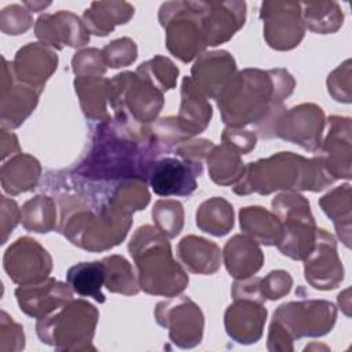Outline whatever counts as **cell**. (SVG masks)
<instances>
[{
    "label": "cell",
    "instance_id": "obj_5",
    "mask_svg": "<svg viewBox=\"0 0 352 352\" xmlns=\"http://www.w3.org/2000/svg\"><path fill=\"white\" fill-rule=\"evenodd\" d=\"M160 10V21L166 28L168 48L183 62H190L206 44L204 29V3H170Z\"/></svg>",
    "mask_w": 352,
    "mask_h": 352
},
{
    "label": "cell",
    "instance_id": "obj_17",
    "mask_svg": "<svg viewBox=\"0 0 352 352\" xmlns=\"http://www.w3.org/2000/svg\"><path fill=\"white\" fill-rule=\"evenodd\" d=\"M106 280V268L103 261H88L74 264L67 270L66 283L81 297H92L98 302H104L102 286Z\"/></svg>",
    "mask_w": 352,
    "mask_h": 352
},
{
    "label": "cell",
    "instance_id": "obj_18",
    "mask_svg": "<svg viewBox=\"0 0 352 352\" xmlns=\"http://www.w3.org/2000/svg\"><path fill=\"white\" fill-rule=\"evenodd\" d=\"M40 177V164L28 154H18L1 168L3 190L11 195L36 187Z\"/></svg>",
    "mask_w": 352,
    "mask_h": 352
},
{
    "label": "cell",
    "instance_id": "obj_20",
    "mask_svg": "<svg viewBox=\"0 0 352 352\" xmlns=\"http://www.w3.org/2000/svg\"><path fill=\"white\" fill-rule=\"evenodd\" d=\"M228 308H231L235 314L243 318V322L238 320V322L226 323L228 336L241 344L256 342L261 337V329H263V324L265 323V319H253V320H248V319L256 315L264 314L267 312V309L263 308L261 305H256L253 301L248 298H243V301L236 300V302L234 305H230Z\"/></svg>",
    "mask_w": 352,
    "mask_h": 352
},
{
    "label": "cell",
    "instance_id": "obj_19",
    "mask_svg": "<svg viewBox=\"0 0 352 352\" xmlns=\"http://www.w3.org/2000/svg\"><path fill=\"white\" fill-rule=\"evenodd\" d=\"M241 228L253 238V241L264 245H278L282 236L280 220L260 206L243 208L239 212Z\"/></svg>",
    "mask_w": 352,
    "mask_h": 352
},
{
    "label": "cell",
    "instance_id": "obj_26",
    "mask_svg": "<svg viewBox=\"0 0 352 352\" xmlns=\"http://www.w3.org/2000/svg\"><path fill=\"white\" fill-rule=\"evenodd\" d=\"M102 54L106 65L110 67H121L136 59V45L129 38H120L106 45Z\"/></svg>",
    "mask_w": 352,
    "mask_h": 352
},
{
    "label": "cell",
    "instance_id": "obj_9",
    "mask_svg": "<svg viewBox=\"0 0 352 352\" xmlns=\"http://www.w3.org/2000/svg\"><path fill=\"white\" fill-rule=\"evenodd\" d=\"M274 10H270L264 3L261 7V18H265V38L272 48L290 50L298 45L304 36V28L301 22L300 4L270 3Z\"/></svg>",
    "mask_w": 352,
    "mask_h": 352
},
{
    "label": "cell",
    "instance_id": "obj_11",
    "mask_svg": "<svg viewBox=\"0 0 352 352\" xmlns=\"http://www.w3.org/2000/svg\"><path fill=\"white\" fill-rule=\"evenodd\" d=\"M235 62L226 51L204 54L192 67V81L195 87L210 98H219L228 81L234 77Z\"/></svg>",
    "mask_w": 352,
    "mask_h": 352
},
{
    "label": "cell",
    "instance_id": "obj_25",
    "mask_svg": "<svg viewBox=\"0 0 352 352\" xmlns=\"http://www.w3.org/2000/svg\"><path fill=\"white\" fill-rule=\"evenodd\" d=\"M157 228L168 238L176 236L183 227V208L177 201H158L153 209Z\"/></svg>",
    "mask_w": 352,
    "mask_h": 352
},
{
    "label": "cell",
    "instance_id": "obj_14",
    "mask_svg": "<svg viewBox=\"0 0 352 352\" xmlns=\"http://www.w3.org/2000/svg\"><path fill=\"white\" fill-rule=\"evenodd\" d=\"M264 261L261 249L256 241L243 235H235L224 248V263L228 272L238 279H246L261 268Z\"/></svg>",
    "mask_w": 352,
    "mask_h": 352
},
{
    "label": "cell",
    "instance_id": "obj_6",
    "mask_svg": "<svg viewBox=\"0 0 352 352\" xmlns=\"http://www.w3.org/2000/svg\"><path fill=\"white\" fill-rule=\"evenodd\" d=\"M202 170L201 161L164 155L151 162L147 182L160 197H188L197 190V177Z\"/></svg>",
    "mask_w": 352,
    "mask_h": 352
},
{
    "label": "cell",
    "instance_id": "obj_27",
    "mask_svg": "<svg viewBox=\"0 0 352 352\" xmlns=\"http://www.w3.org/2000/svg\"><path fill=\"white\" fill-rule=\"evenodd\" d=\"M292 286V278L286 271H272L267 278L261 279V290L264 298L278 300L287 294Z\"/></svg>",
    "mask_w": 352,
    "mask_h": 352
},
{
    "label": "cell",
    "instance_id": "obj_28",
    "mask_svg": "<svg viewBox=\"0 0 352 352\" xmlns=\"http://www.w3.org/2000/svg\"><path fill=\"white\" fill-rule=\"evenodd\" d=\"M223 142L243 154L254 147L256 135L252 131H236L235 128L230 126L223 132Z\"/></svg>",
    "mask_w": 352,
    "mask_h": 352
},
{
    "label": "cell",
    "instance_id": "obj_1",
    "mask_svg": "<svg viewBox=\"0 0 352 352\" xmlns=\"http://www.w3.org/2000/svg\"><path fill=\"white\" fill-rule=\"evenodd\" d=\"M294 80L282 69H246L234 76L217 98L223 120L232 128L260 122L293 92Z\"/></svg>",
    "mask_w": 352,
    "mask_h": 352
},
{
    "label": "cell",
    "instance_id": "obj_24",
    "mask_svg": "<svg viewBox=\"0 0 352 352\" xmlns=\"http://www.w3.org/2000/svg\"><path fill=\"white\" fill-rule=\"evenodd\" d=\"M106 268L104 285L110 292L122 294H136L139 285L135 280L131 264L121 256H110L103 260Z\"/></svg>",
    "mask_w": 352,
    "mask_h": 352
},
{
    "label": "cell",
    "instance_id": "obj_7",
    "mask_svg": "<svg viewBox=\"0 0 352 352\" xmlns=\"http://www.w3.org/2000/svg\"><path fill=\"white\" fill-rule=\"evenodd\" d=\"M52 268V260L37 241L23 236L15 241L4 254V270L19 285L44 280Z\"/></svg>",
    "mask_w": 352,
    "mask_h": 352
},
{
    "label": "cell",
    "instance_id": "obj_12",
    "mask_svg": "<svg viewBox=\"0 0 352 352\" xmlns=\"http://www.w3.org/2000/svg\"><path fill=\"white\" fill-rule=\"evenodd\" d=\"M197 307L198 305L186 297L176 301H162L157 305V322L162 327H168L170 330V340L182 348H191L201 342L202 329L186 324L184 320Z\"/></svg>",
    "mask_w": 352,
    "mask_h": 352
},
{
    "label": "cell",
    "instance_id": "obj_8",
    "mask_svg": "<svg viewBox=\"0 0 352 352\" xmlns=\"http://www.w3.org/2000/svg\"><path fill=\"white\" fill-rule=\"evenodd\" d=\"M304 260L305 279L315 289H334L344 278L342 265L337 256L336 241L326 230H316L314 249Z\"/></svg>",
    "mask_w": 352,
    "mask_h": 352
},
{
    "label": "cell",
    "instance_id": "obj_3",
    "mask_svg": "<svg viewBox=\"0 0 352 352\" xmlns=\"http://www.w3.org/2000/svg\"><path fill=\"white\" fill-rule=\"evenodd\" d=\"M128 249L138 267L139 286L146 293L173 297L186 289L188 276L173 260L170 245L158 228H138Z\"/></svg>",
    "mask_w": 352,
    "mask_h": 352
},
{
    "label": "cell",
    "instance_id": "obj_15",
    "mask_svg": "<svg viewBox=\"0 0 352 352\" xmlns=\"http://www.w3.org/2000/svg\"><path fill=\"white\" fill-rule=\"evenodd\" d=\"M323 121L324 116L320 107L315 104L296 106L287 114H285L283 120H278L275 135L290 142L300 128H305L312 140L320 146Z\"/></svg>",
    "mask_w": 352,
    "mask_h": 352
},
{
    "label": "cell",
    "instance_id": "obj_13",
    "mask_svg": "<svg viewBox=\"0 0 352 352\" xmlns=\"http://www.w3.org/2000/svg\"><path fill=\"white\" fill-rule=\"evenodd\" d=\"M182 99L183 100L176 124L180 132L188 138L206 128L212 116V107L190 77L183 78Z\"/></svg>",
    "mask_w": 352,
    "mask_h": 352
},
{
    "label": "cell",
    "instance_id": "obj_16",
    "mask_svg": "<svg viewBox=\"0 0 352 352\" xmlns=\"http://www.w3.org/2000/svg\"><path fill=\"white\" fill-rule=\"evenodd\" d=\"M179 257L191 272L213 274L220 265V249L216 243L199 236H186L180 241Z\"/></svg>",
    "mask_w": 352,
    "mask_h": 352
},
{
    "label": "cell",
    "instance_id": "obj_4",
    "mask_svg": "<svg viewBox=\"0 0 352 352\" xmlns=\"http://www.w3.org/2000/svg\"><path fill=\"white\" fill-rule=\"evenodd\" d=\"M272 208L282 223L278 249L293 260H304L314 249L318 230L309 202L300 194L283 192L272 201Z\"/></svg>",
    "mask_w": 352,
    "mask_h": 352
},
{
    "label": "cell",
    "instance_id": "obj_23",
    "mask_svg": "<svg viewBox=\"0 0 352 352\" xmlns=\"http://www.w3.org/2000/svg\"><path fill=\"white\" fill-rule=\"evenodd\" d=\"M55 206L50 197L37 195L28 201L21 210V220L26 230L48 232L55 227Z\"/></svg>",
    "mask_w": 352,
    "mask_h": 352
},
{
    "label": "cell",
    "instance_id": "obj_22",
    "mask_svg": "<svg viewBox=\"0 0 352 352\" xmlns=\"http://www.w3.org/2000/svg\"><path fill=\"white\" fill-rule=\"evenodd\" d=\"M208 164L212 180L223 186H228L242 177L245 170L239 154L227 143L213 147V151L209 153Z\"/></svg>",
    "mask_w": 352,
    "mask_h": 352
},
{
    "label": "cell",
    "instance_id": "obj_21",
    "mask_svg": "<svg viewBox=\"0 0 352 352\" xmlns=\"http://www.w3.org/2000/svg\"><path fill=\"white\" fill-rule=\"evenodd\" d=\"M197 226L212 235H226L234 226L232 206L223 198L205 201L197 210Z\"/></svg>",
    "mask_w": 352,
    "mask_h": 352
},
{
    "label": "cell",
    "instance_id": "obj_10",
    "mask_svg": "<svg viewBox=\"0 0 352 352\" xmlns=\"http://www.w3.org/2000/svg\"><path fill=\"white\" fill-rule=\"evenodd\" d=\"M72 289L69 285L55 280L54 278H45L41 283L32 285H21L15 290V296L21 311L33 318H44L54 309L62 308L70 298L55 297L60 294H72ZM73 300V298H72Z\"/></svg>",
    "mask_w": 352,
    "mask_h": 352
},
{
    "label": "cell",
    "instance_id": "obj_2",
    "mask_svg": "<svg viewBox=\"0 0 352 352\" xmlns=\"http://www.w3.org/2000/svg\"><path fill=\"white\" fill-rule=\"evenodd\" d=\"M330 176L320 157L307 160L294 153H278L267 160L249 162L234 192L270 194L280 188L319 191L334 182Z\"/></svg>",
    "mask_w": 352,
    "mask_h": 352
}]
</instances>
